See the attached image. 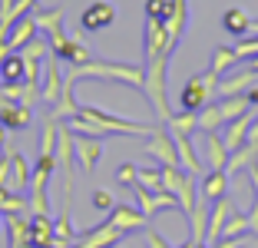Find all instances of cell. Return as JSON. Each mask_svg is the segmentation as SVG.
Listing matches in <instances>:
<instances>
[{
    "mask_svg": "<svg viewBox=\"0 0 258 248\" xmlns=\"http://www.w3.org/2000/svg\"><path fill=\"white\" fill-rule=\"evenodd\" d=\"M67 126L76 136H93V139H106V136H152L156 126H146V122H133V119H116V116L103 113L99 106L86 103L80 106V113L73 119H67Z\"/></svg>",
    "mask_w": 258,
    "mask_h": 248,
    "instance_id": "6da1fadb",
    "label": "cell"
},
{
    "mask_svg": "<svg viewBox=\"0 0 258 248\" xmlns=\"http://www.w3.org/2000/svg\"><path fill=\"white\" fill-rule=\"evenodd\" d=\"M70 76H73L76 83H83V80H90V76H96V80H103V83H126V86H136V90H143V83H146V67L109 63V60H86V63H80V67L70 70Z\"/></svg>",
    "mask_w": 258,
    "mask_h": 248,
    "instance_id": "7a4b0ae2",
    "label": "cell"
},
{
    "mask_svg": "<svg viewBox=\"0 0 258 248\" xmlns=\"http://www.w3.org/2000/svg\"><path fill=\"white\" fill-rule=\"evenodd\" d=\"M166 67H169V56L149 60V63H146V83H143V93L149 96L152 109L159 113L162 122H169V116H172V109H169V96H166Z\"/></svg>",
    "mask_w": 258,
    "mask_h": 248,
    "instance_id": "3957f363",
    "label": "cell"
},
{
    "mask_svg": "<svg viewBox=\"0 0 258 248\" xmlns=\"http://www.w3.org/2000/svg\"><path fill=\"white\" fill-rule=\"evenodd\" d=\"M215 86H219V76H215L212 70L192 76V80L182 86V93H179V109H185V113H199L202 106H209V96L215 93Z\"/></svg>",
    "mask_w": 258,
    "mask_h": 248,
    "instance_id": "277c9868",
    "label": "cell"
},
{
    "mask_svg": "<svg viewBox=\"0 0 258 248\" xmlns=\"http://www.w3.org/2000/svg\"><path fill=\"white\" fill-rule=\"evenodd\" d=\"M46 43H50V56H56V60H67L70 67H80V63L93 60L90 50H86L80 40L67 37V33H56V37H50Z\"/></svg>",
    "mask_w": 258,
    "mask_h": 248,
    "instance_id": "5b68a950",
    "label": "cell"
},
{
    "mask_svg": "<svg viewBox=\"0 0 258 248\" xmlns=\"http://www.w3.org/2000/svg\"><path fill=\"white\" fill-rule=\"evenodd\" d=\"M106 222L109 225H116L122 235H129V232H139V228H149V215H143L139 212V205H129V202H122V205H113V212L106 215Z\"/></svg>",
    "mask_w": 258,
    "mask_h": 248,
    "instance_id": "8992f818",
    "label": "cell"
},
{
    "mask_svg": "<svg viewBox=\"0 0 258 248\" xmlns=\"http://www.w3.org/2000/svg\"><path fill=\"white\" fill-rule=\"evenodd\" d=\"M113 20H116L113 4H109V0H93L90 7L80 14V30H86V33L106 30V27H113Z\"/></svg>",
    "mask_w": 258,
    "mask_h": 248,
    "instance_id": "52a82bcc",
    "label": "cell"
},
{
    "mask_svg": "<svg viewBox=\"0 0 258 248\" xmlns=\"http://www.w3.org/2000/svg\"><path fill=\"white\" fill-rule=\"evenodd\" d=\"M60 93H63L60 60L46 53V60H43V73H40V99H43V103H50V106H53L56 99H60Z\"/></svg>",
    "mask_w": 258,
    "mask_h": 248,
    "instance_id": "ba28073f",
    "label": "cell"
},
{
    "mask_svg": "<svg viewBox=\"0 0 258 248\" xmlns=\"http://www.w3.org/2000/svg\"><path fill=\"white\" fill-rule=\"evenodd\" d=\"M251 109H255V106H248L242 116H235L232 122H225V136H222V143H225L228 152H235L238 146L248 143V129H251V122H255V113H251Z\"/></svg>",
    "mask_w": 258,
    "mask_h": 248,
    "instance_id": "9c48e42d",
    "label": "cell"
},
{
    "mask_svg": "<svg viewBox=\"0 0 258 248\" xmlns=\"http://www.w3.org/2000/svg\"><path fill=\"white\" fill-rule=\"evenodd\" d=\"M232 199H215L212 202V209H209V225H205V245L212 248L215 241L222 238V228H225V222H228V215H232Z\"/></svg>",
    "mask_w": 258,
    "mask_h": 248,
    "instance_id": "30bf717a",
    "label": "cell"
},
{
    "mask_svg": "<svg viewBox=\"0 0 258 248\" xmlns=\"http://www.w3.org/2000/svg\"><path fill=\"white\" fill-rule=\"evenodd\" d=\"M146 152L159 159V165H179V152H175V143H172V133L169 129H156L146 143Z\"/></svg>",
    "mask_w": 258,
    "mask_h": 248,
    "instance_id": "8fae6325",
    "label": "cell"
},
{
    "mask_svg": "<svg viewBox=\"0 0 258 248\" xmlns=\"http://www.w3.org/2000/svg\"><path fill=\"white\" fill-rule=\"evenodd\" d=\"M73 133V129H70ZM73 149H76V159L83 165V172H93L103 159V139H93V136H76L73 133Z\"/></svg>",
    "mask_w": 258,
    "mask_h": 248,
    "instance_id": "7c38bea8",
    "label": "cell"
},
{
    "mask_svg": "<svg viewBox=\"0 0 258 248\" xmlns=\"http://www.w3.org/2000/svg\"><path fill=\"white\" fill-rule=\"evenodd\" d=\"M119 238H122V232H119L116 225H109V222H99L96 228H90V232L80 235V241H76L73 248H113Z\"/></svg>",
    "mask_w": 258,
    "mask_h": 248,
    "instance_id": "4fadbf2b",
    "label": "cell"
},
{
    "mask_svg": "<svg viewBox=\"0 0 258 248\" xmlns=\"http://www.w3.org/2000/svg\"><path fill=\"white\" fill-rule=\"evenodd\" d=\"M30 106H23V103H10V99L0 96V126L7 129H27L30 126Z\"/></svg>",
    "mask_w": 258,
    "mask_h": 248,
    "instance_id": "5bb4252c",
    "label": "cell"
},
{
    "mask_svg": "<svg viewBox=\"0 0 258 248\" xmlns=\"http://www.w3.org/2000/svg\"><path fill=\"white\" fill-rule=\"evenodd\" d=\"M185 23H189V4H185V0H172V14H169V20H166V40H169L172 50H175V43L182 40Z\"/></svg>",
    "mask_w": 258,
    "mask_h": 248,
    "instance_id": "9a60e30c",
    "label": "cell"
},
{
    "mask_svg": "<svg viewBox=\"0 0 258 248\" xmlns=\"http://www.w3.org/2000/svg\"><path fill=\"white\" fill-rule=\"evenodd\" d=\"M199 196L215 202V199H225L228 196V172L225 169H209L202 175V185H199Z\"/></svg>",
    "mask_w": 258,
    "mask_h": 248,
    "instance_id": "2e32d148",
    "label": "cell"
},
{
    "mask_svg": "<svg viewBox=\"0 0 258 248\" xmlns=\"http://www.w3.org/2000/svg\"><path fill=\"white\" fill-rule=\"evenodd\" d=\"M30 40H37V20H33V14L20 17V20H14V27H10L7 33V46L10 50H23V46L30 43Z\"/></svg>",
    "mask_w": 258,
    "mask_h": 248,
    "instance_id": "e0dca14e",
    "label": "cell"
},
{
    "mask_svg": "<svg viewBox=\"0 0 258 248\" xmlns=\"http://www.w3.org/2000/svg\"><path fill=\"white\" fill-rule=\"evenodd\" d=\"M30 162L20 156V152H10V182H7V189L10 192H17V196H27V185H30Z\"/></svg>",
    "mask_w": 258,
    "mask_h": 248,
    "instance_id": "ac0fdd59",
    "label": "cell"
},
{
    "mask_svg": "<svg viewBox=\"0 0 258 248\" xmlns=\"http://www.w3.org/2000/svg\"><path fill=\"white\" fill-rule=\"evenodd\" d=\"M202 159L209 162V169H225L228 149H225L219 133H202Z\"/></svg>",
    "mask_w": 258,
    "mask_h": 248,
    "instance_id": "d6986e66",
    "label": "cell"
},
{
    "mask_svg": "<svg viewBox=\"0 0 258 248\" xmlns=\"http://www.w3.org/2000/svg\"><path fill=\"white\" fill-rule=\"evenodd\" d=\"M17 83H27V67L20 53H7L0 60V86H17Z\"/></svg>",
    "mask_w": 258,
    "mask_h": 248,
    "instance_id": "ffe728a7",
    "label": "cell"
},
{
    "mask_svg": "<svg viewBox=\"0 0 258 248\" xmlns=\"http://www.w3.org/2000/svg\"><path fill=\"white\" fill-rule=\"evenodd\" d=\"M30 245L53 248V218L50 215H30Z\"/></svg>",
    "mask_w": 258,
    "mask_h": 248,
    "instance_id": "44dd1931",
    "label": "cell"
},
{
    "mask_svg": "<svg viewBox=\"0 0 258 248\" xmlns=\"http://www.w3.org/2000/svg\"><path fill=\"white\" fill-rule=\"evenodd\" d=\"M76 241H80V235L73 232V225H70V205H63L60 218L53 222V248H73Z\"/></svg>",
    "mask_w": 258,
    "mask_h": 248,
    "instance_id": "7402d4cb",
    "label": "cell"
},
{
    "mask_svg": "<svg viewBox=\"0 0 258 248\" xmlns=\"http://www.w3.org/2000/svg\"><path fill=\"white\" fill-rule=\"evenodd\" d=\"M222 30H225L228 37H235V40L248 37V30H251V20H248V14H245V10H238V7L225 10V14H222Z\"/></svg>",
    "mask_w": 258,
    "mask_h": 248,
    "instance_id": "603a6c76",
    "label": "cell"
},
{
    "mask_svg": "<svg viewBox=\"0 0 258 248\" xmlns=\"http://www.w3.org/2000/svg\"><path fill=\"white\" fill-rule=\"evenodd\" d=\"M255 156H258V143H245V146H238L235 152H228V162H225L228 179H232V175H238L242 169H248V165L255 162Z\"/></svg>",
    "mask_w": 258,
    "mask_h": 248,
    "instance_id": "cb8c5ba5",
    "label": "cell"
},
{
    "mask_svg": "<svg viewBox=\"0 0 258 248\" xmlns=\"http://www.w3.org/2000/svg\"><path fill=\"white\" fill-rule=\"evenodd\" d=\"M175 199H179L182 218H189V212L196 209V202H199V185H196V175L192 172L182 175V182H179V189H175Z\"/></svg>",
    "mask_w": 258,
    "mask_h": 248,
    "instance_id": "d4e9b609",
    "label": "cell"
},
{
    "mask_svg": "<svg viewBox=\"0 0 258 248\" xmlns=\"http://www.w3.org/2000/svg\"><path fill=\"white\" fill-rule=\"evenodd\" d=\"M33 20H37V30L46 33V40L56 37V33H63V10L53 7V10H33Z\"/></svg>",
    "mask_w": 258,
    "mask_h": 248,
    "instance_id": "484cf974",
    "label": "cell"
},
{
    "mask_svg": "<svg viewBox=\"0 0 258 248\" xmlns=\"http://www.w3.org/2000/svg\"><path fill=\"white\" fill-rule=\"evenodd\" d=\"M7 228H10V248H33L30 245V218L7 215Z\"/></svg>",
    "mask_w": 258,
    "mask_h": 248,
    "instance_id": "4316f807",
    "label": "cell"
},
{
    "mask_svg": "<svg viewBox=\"0 0 258 248\" xmlns=\"http://www.w3.org/2000/svg\"><path fill=\"white\" fill-rule=\"evenodd\" d=\"M169 133L172 136H192L199 133V113H185V109H179V113L169 116Z\"/></svg>",
    "mask_w": 258,
    "mask_h": 248,
    "instance_id": "83f0119b",
    "label": "cell"
},
{
    "mask_svg": "<svg viewBox=\"0 0 258 248\" xmlns=\"http://www.w3.org/2000/svg\"><path fill=\"white\" fill-rule=\"evenodd\" d=\"M251 80H255V73H248V70H245V73H232L228 76V80H219V86H215V90L222 93V99L225 96H238V93H245L251 86Z\"/></svg>",
    "mask_w": 258,
    "mask_h": 248,
    "instance_id": "f1b7e54d",
    "label": "cell"
},
{
    "mask_svg": "<svg viewBox=\"0 0 258 248\" xmlns=\"http://www.w3.org/2000/svg\"><path fill=\"white\" fill-rule=\"evenodd\" d=\"M222 126H225V119H222L219 103H209L199 109V133H219Z\"/></svg>",
    "mask_w": 258,
    "mask_h": 248,
    "instance_id": "f546056e",
    "label": "cell"
},
{
    "mask_svg": "<svg viewBox=\"0 0 258 248\" xmlns=\"http://www.w3.org/2000/svg\"><path fill=\"white\" fill-rule=\"evenodd\" d=\"M0 212H4V218L30 212L27 209V196H17V192H10V189H0Z\"/></svg>",
    "mask_w": 258,
    "mask_h": 248,
    "instance_id": "4dcf8cb0",
    "label": "cell"
},
{
    "mask_svg": "<svg viewBox=\"0 0 258 248\" xmlns=\"http://www.w3.org/2000/svg\"><path fill=\"white\" fill-rule=\"evenodd\" d=\"M235 50L232 46H215L212 50V63H209V70H212L215 76H222V73H228V70L235 67Z\"/></svg>",
    "mask_w": 258,
    "mask_h": 248,
    "instance_id": "1f68e13d",
    "label": "cell"
},
{
    "mask_svg": "<svg viewBox=\"0 0 258 248\" xmlns=\"http://www.w3.org/2000/svg\"><path fill=\"white\" fill-rule=\"evenodd\" d=\"M245 235H251L248 232V215L245 212H232L225 228H222V238H245Z\"/></svg>",
    "mask_w": 258,
    "mask_h": 248,
    "instance_id": "d6a6232c",
    "label": "cell"
},
{
    "mask_svg": "<svg viewBox=\"0 0 258 248\" xmlns=\"http://www.w3.org/2000/svg\"><path fill=\"white\" fill-rule=\"evenodd\" d=\"M136 185H146L149 192H162L159 165H139V172H136Z\"/></svg>",
    "mask_w": 258,
    "mask_h": 248,
    "instance_id": "836d02e7",
    "label": "cell"
},
{
    "mask_svg": "<svg viewBox=\"0 0 258 248\" xmlns=\"http://www.w3.org/2000/svg\"><path fill=\"white\" fill-rule=\"evenodd\" d=\"M219 109H222V119L232 122L235 116H242L245 109H248V99H245V96H225V99L219 103Z\"/></svg>",
    "mask_w": 258,
    "mask_h": 248,
    "instance_id": "e575fe53",
    "label": "cell"
},
{
    "mask_svg": "<svg viewBox=\"0 0 258 248\" xmlns=\"http://www.w3.org/2000/svg\"><path fill=\"white\" fill-rule=\"evenodd\" d=\"M169 14H172V0H146V20L166 23Z\"/></svg>",
    "mask_w": 258,
    "mask_h": 248,
    "instance_id": "d590c367",
    "label": "cell"
},
{
    "mask_svg": "<svg viewBox=\"0 0 258 248\" xmlns=\"http://www.w3.org/2000/svg\"><path fill=\"white\" fill-rule=\"evenodd\" d=\"M133 196H136V205L143 215H156V192H149L146 185H133Z\"/></svg>",
    "mask_w": 258,
    "mask_h": 248,
    "instance_id": "8d00e7d4",
    "label": "cell"
},
{
    "mask_svg": "<svg viewBox=\"0 0 258 248\" xmlns=\"http://www.w3.org/2000/svg\"><path fill=\"white\" fill-rule=\"evenodd\" d=\"M235 60H255L258 56V37H242V40H235Z\"/></svg>",
    "mask_w": 258,
    "mask_h": 248,
    "instance_id": "74e56055",
    "label": "cell"
},
{
    "mask_svg": "<svg viewBox=\"0 0 258 248\" xmlns=\"http://www.w3.org/2000/svg\"><path fill=\"white\" fill-rule=\"evenodd\" d=\"M136 172H139V165H133V162H122L119 169H116V182H119L122 189H133V185H136Z\"/></svg>",
    "mask_w": 258,
    "mask_h": 248,
    "instance_id": "f35d334b",
    "label": "cell"
},
{
    "mask_svg": "<svg viewBox=\"0 0 258 248\" xmlns=\"http://www.w3.org/2000/svg\"><path fill=\"white\" fill-rule=\"evenodd\" d=\"M10 152H14V146L0 149V189H7V182H10Z\"/></svg>",
    "mask_w": 258,
    "mask_h": 248,
    "instance_id": "ab89813d",
    "label": "cell"
},
{
    "mask_svg": "<svg viewBox=\"0 0 258 248\" xmlns=\"http://www.w3.org/2000/svg\"><path fill=\"white\" fill-rule=\"evenodd\" d=\"M113 196H109L106 189H96V192H93V209L96 212H113Z\"/></svg>",
    "mask_w": 258,
    "mask_h": 248,
    "instance_id": "60d3db41",
    "label": "cell"
},
{
    "mask_svg": "<svg viewBox=\"0 0 258 248\" xmlns=\"http://www.w3.org/2000/svg\"><path fill=\"white\" fill-rule=\"evenodd\" d=\"M146 245H149V248H172L159 232H156V228H146Z\"/></svg>",
    "mask_w": 258,
    "mask_h": 248,
    "instance_id": "b9f144b4",
    "label": "cell"
},
{
    "mask_svg": "<svg viewBox=\"0 0 258 248\" xmlns=\"http://www.w3.org/2000/svg\"><path fill=\"white\" fill-rule=\"evenodd\" d=\"M248 73H255V76H258V56H255V60H248Z\"/></svg>",
    "mask_w": 258,
    "mask_h": 248,
    "instance_id": "7bdbcfd3",
    "label": "cell"
},
{
    "mask_svg": "<svg viewBox=\"0 0 258 248\" xmlns=\"http://www.w3.org/2000/svg\"><path fill=\"white\" fill-rule=\"evenodd\" d=\"M4 225H7V218H4V212H0V232H4Z\"/></svg>",
    "mask_w": 258,
    "mask_h": 248,
    "instance_id": "ee69618b",
    "label": "cell"
},
{
    "mask_svg": "<svg viewBox=\"0 0 258 248\" xmlns=\"http://www.w3.org/2000/svg\"><path fill=\"white\" fill-rule=\"evenodd\" d=\"M179 248H196V241H192V238H189V241H185V245H179Z\"/></svg>",
    "mask_w": 258,
    "mask_h": 248,
    "instance_id": "f6af8a7d",
    "label": "cell"
},
{
    "mask_svg": "<svg viewBox=\"0 0 258 248\" xmlns=\"http://www.w3.org/2000/svg\"><path fill=\"white\" fill-rule=\"evenodd\" d=\"M251 30H255V37H258V20H255V23H251Z\"/></svg>",
    "mask_w": 258,
    "mask_h": 248,
    "instance_id": "bcb514c9",
    "label": "cell"
}]
</instances>
